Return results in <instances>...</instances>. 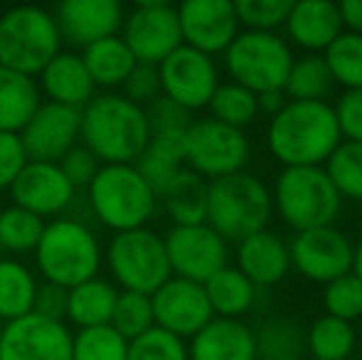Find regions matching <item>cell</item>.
I'll return each instance as SVG.
<instances>
[{
    "instance_id": "1",
    "label": "cell",
    "mask_w": 362,
    "mask_h": 360,
    "mask_svg": "<svg viewBox=\"0 0 362 360\" xmlns=\"http://www.w3.org/2000/svg\"><path fill=\"white\" fill-rule=\"evenodd\" d=\"M269 151L284 168L325 166L343 144L335 109L328 101H288L267 129Z\"/></svg>"
},
{
    "instance_id": "2",
    "label": "cell",
    "mask_w": 362,
    "mask_h": 360,
    "mask_svg": "<svg viewBox=\"0 0 362 360\" xmlns=\"http://www.w3.org/2000/svg\"><path fill=\"white\" fill-rule=\"evenodd\" d=\"M81 146L104 166H136L151 141L146 109L121 94L94 96L81 109Z\"/></svg>"
},
{
    "instance_id": "3",
    "label": "cell",
    "mask_w": 362,
    "mask_h": 360,
    "mask_svg": "<svg viewBox=\"0 0 362 360\" xmlns=\"http://www.w3.org/2000/svg\"><path fill=\"white\" fill-rule=\"evenodd\" d=\"M274 215L272 190L257 175L232 173L207 185V225L227 242L267 230Z\"/></svg>"
},
{
    "instance_id": "4",
    "label": "cell",
    "mask_w": 362,
    "mask_h": 360,
    "mask_svg": "<svg viewBox=\"0 0 362 360\" xmlns=\"http://www.w3.org/2000/svg\"><path fill=\"white\" fill-rule=\"evenodd\" d=\"M62 52V35L49 10L15 5L0 15V67L35 77Z\"/></svg>"
},
{
    "instance_id": "5",
    "label": "cell",
    "mask_w": 362,
    "mask_h": 360,
    "mask_svg": "<svg viewBox=\"0 0 362 360\" xmlns=\"http://www.w3.org/2000/svg\"><path fill=\"white\" fill-rule=\"evenodd\" d=\"M35 257L45 281L74 289L99 274L101 245L84 222L59 217L45 225Z\"/></svg>"
},
{
    "instance_id": "6",
    "label": "cell",
    "mask_w": 362,
    "mask_h": 360,
    "mask_svg": "<svg viewBox=\"0 0 362 360\" xmlns=\"http://www.w3.org/2000/svg\"><path fill=\"white\" fill-rule=\"evenodd\" d=\"M274 210L296 232L330 227L340 215L343 197L323 166L284 168L272 190Z\"/></svg>"
},
{
    "instance_id": "7",
    "label": "cell",
    "mask_w": 362,
    "mask_h": 360,
    "mask_svg": "<svg viewBox=\"0 0 362 360\" xmlns=\"http://www.w3.org/2000/svg\"><path fill=\"white\" fill-rule=\"evenodd\" d=\"M89 205L114 232L141 230L158 207V195L136 166H101L89 185Z\"/></svg>"
},
{
    "instance_id": "8",
    "label": "cell",
    "mask_w": 362,
    "mask_h": 360,
    "mask_svg": "<svg viewBox=\"0 0 362 360\" xmlns=\"http://www.w3.org/2000/svg\"><path fill=\"white\" fill-rule=\"evenodd\" d=\"M293 64L288 42L276 33H254L244 30L224 50V67L234 84L254 94L284 91Z\"/></svg>"
},
{
    "instance_id": "9",
    "label": "cell",
    "mask_w": 362,
    "mask_h": 360,
    "mask_svg": "<svg viewBox=\"0 0 362 360\" xmlns=\"http://www.w3.org/2000/svg\"><path fill=\"white\" fill-rule=\"evenodd\" d=\"M111 277L124 291L156 294L173 277L170 262L165 255V242L148 227L129 232H116L106 250Z\"/></svg>"
},
{
    "instance_id": "10",
    "label": "cell",
    "mask_w": 362,
    "mask_h": 360,
    "mask_svg": "<svg viewBox=\"0 0 362 360\" xmlns=\"http://www.w3.org/2000/svg\"><path fill=\"white\" fill-rule=\"evenodd\" d=\"M182 144H185V168L205 180L242 173L252 156V146L244 131L219 124L215 119L192 121L182 136Z\"/></svg>"
},
{
    "instance_id": "11",
    "label": "cell",
    "mask_w": 362,
    "mask_h": 360,
    "mask_svg": "<svg viewBox=\"0 0 362 360\" xmlns=\"http://www.w3.org/2000/svg\"><path fill=\"white\" fill-rule=\"evenodd\" d=\"M170 272L180 279L205 284L229 265V242L222 240L207 222L202 225H173L163 237Z\"/></svg>"
},
{
    "instance_id": "12",
    "label": "cell",
    "mask_w": 362,
    "mask_h": 360,
    "mask_svg": "<svg viewBox=\"0 0 362 360\" xmlns=\"http://www.w3.org/2000/svg\"><path fill=\"white\" fill-rule=\"evenodd\" d=\"M121 40L139 64H158L175 52L182 45L180 23H177V8L163 3V0H148L139 3L131 15L124 18V35Z\"/></svg>"
},
{
    "instance_id": "13",
    "label": "cell",
    "mask_w": 362,
    "mask_h": 360,
    "mask_svg": "<svg viewBox=\"0 0 362 360\" xmlns=\"http://www.w3.org/2000/svg\"><path fill=\"white\" fill-rule=\"evenodd\" d=\"M158 74H160L163 96H168L187 111L205 109L219 87L215 59L210 54L187 47V45H180L175 52L168 54L158 64Z\"/></svg>"
},
{
    "instance_id": "14",
    "label": "cell",
    "mask_w": 362,
    "mask_h": 360,
    "mask_svg": "<svg viewBox=\"0 0 362 360\" xmlns=\"http://www.w3.org/2000/svg\"><path fill=\"white\" fill-rule=\"evenodd\" d=\"M288 252L291 267H296L305 279L323 284V286L353 272L355 245L345 237V232L333 225L296 232Z\"/></svg>"
},
{
    "instance_id": "15",
    "label": "cell",
    "mask_w": 362,
    "mask_h": 360,
    "mask_svg": "<svg viewBox=\"0 0 362 360\" xmlns=\"http://www.w3.org/2000/svg\"><path fill=\"white\" fill-rule=\"evenodd\" d=\"M0 360H72V333L62 321L28 313L3 326Z\"/></svg>"
},
{
    "instance_id": "16",
    "label": "cell",
    "mask_w": 362,
    "mask_h": 360,
    "mask_svg": "<svg viewBox=\"0 0 362 360\" xmlns=\"http://www.w3.org/2000/svg\"><path fill=\"white\" fill-rule=\"evenodd\" d=\"M156 328L177 338H192L215 318L202 284L170 277L156 294H151Z\"/></svg>"
},
{
    "instance_id": "17",
    "label": "cell",
    "mask_w": 362,
    "mask_h": 360,
    "mask_svg": "<svg viewBox=\"0 0 362 360\" xmlns=\"http://www.w3.org/2000/svg\"><path fill=\"white\" fill-rule=\"evenodd\" d=\"M81 129V109L62 104H40L35 116L20 131V141L28 161L59 163L76 146Z\"/></svg>"
},
{
    "instance_id": "18",
    "label": "cell",
    "mask_w": 362,
    "mask_h": 360,
    "mask_svg": "<svg viewBox=\"0 0 362 360\" xmlns=\"http://www.w3.org/2000/svg\"><path fill=\"white\" fill-rule=\"evenodd\" d=\"M182 45L202 54H219L239 35V20L229 0H185L177 8Z\"/></svg>"
},
{
    "instance_id": "19",
    "label": "cell",
    "mask_w": 362,
    "mask_h": 360,
    "mask_svg": "<svg viewBox=\"0 0 362 360\" xmlns=\"http://www.w3.org/2000/svg\"><path fill=\"white\" fill-rule=\"evenodd\" d=\"M13 202L37 217L62 215L74 200V187L57 163L28 161L20 175L10 185Z\"/></svg>"
},
{
    "instance_id": "20",
    "label": "cell",
    "mask_w": 362,
    "mask_h": 360,
    "mask_svg": "<svg viewBox=\"0 0 362 360\" xmlns=\"http://www.w3.org/2000/svg\"><path fill=\"white\" fill-rule=\"evenodd\" d=\"M54 20L59 35L69 45L89 47L119 33L124 25V8L116 0H64Z\"/></svg>"
},
{
    "instance_id": "21",
    "label": "cell",
    "mask_w": 362,
    "mask_h": 360,
    "mask_svg": "<svg viewBox=\"0 0 362 360\" xmlns=\"http://www.w3.org/2000/svg\"><path fill=\"white\" fill-rule=\"evenodd\" d=\"M343 30L338 3H325V0L293 3L286 18L288 37L293 40V45L305 50V54H323Z\"/></svg>"
},
{
    "instance_id": "22",
    "label": "cell",
    "mask_w": 362,
    "mask_h": 360,
    "mask_svg": "<svg viewBox=\"0 0 362 360\" xmlns=\"http://www.w3.org/2000/svg\"><path fill=\"white\" fill-rule=\"evenodd\" d=\"M237 269L254 286H274L291 269L288 245L276 232H254L237 242Z\"/></svg>"
},
{
    "instance_id": "23",
    "label": "cell",
    "mask_w": 362,
    "mask_h": 360,
    "mask_svg": "<svg viewBox=\"0 0 362 360\" xmlns=\"http://www.w3.org/2000/svg\"><path fill=\"white\" fill-rule=\"evenodd\" d=\"M190 360H257L254 331L239 318H212L190 338Z\"/></svg>"
},
{
    "instance_id": "24",
    "label": "cell",
    "mask_w": 362,
    "mask_h": 360,
    "mask_svg": "<svg viewBox=\"0 0 362 360\" xmlns=\"http://www.w3.org/2000/svg\"><path fill=\"white\" fill-rule=\"evenodd\" d=\"M40 77H42V91L49 96L52 104L81 109L94 99V82L86 72L81 54L59 52L40 72Z\"/></svg>"
},
{
    "instance_id": "25",
    "label": "cell",
    "mask_w": 362,
    "mask_h": 360,
    "mask_svg": "<svg viewBox=\"0 0 362 360\" xmlns=\"http://www.w3.org/2000/svg\"><path fill=\"white\" fill-rule=\"evenodd\" d=\"M40 84L28 74L0 67V131L20 134L40 109Z\"/></svg>"
},
{
    "instance_id": "26",
    "label": "cell",
    "mask_w": 362,
    "mask_h": 360,
    "mask_svg": "<svg viewBox=\"0 0 362 360\" xmlns=\"http://www.w3.org/2000/svg\"><path fill=\"white\" fill-rule=\"evenodd\" d=\"M185 134H163L151 136L146 151L136 161V168L144 175V180L153 187L158 197L163 195L168 185L185 170Z\"/></svg>"
},
{
    "instance_id": "27",
    "label": "cell",
    "mask_w": 362,
    "mask_h": 360,
    "mask_svg": "<svg viewBox=\"0 0 362 360\" xmlns=\"http://www.w3.org/2000/svg\"><path fill=\"white\" fill-rule=\"evenodd\" d=\"M116 298H119V291H116L114 284L94 277L89 281L79 284V286L69 289L67 318L74 326H79V331L109 326L111 316H114Z\"/></svg>"
},
{
    "instance_id": "28",
    "label": "cell",
    "mask_w": 362,
    "mask_h": 360,
    "mask_svg": "<svg viewBox=\"0 0 362 360\" xmlns=\"http://www.w3.org/2000/svg\"><path fill=\"white\" fill-rule=\"evenodd\" d=\"M84 67L89 72L94 87H119L126 82V77L131 74V69L136 67V57L131 54V50L126 47V42L121 40V35L114 37H104L99 42L84 47Z\"/></svg>"
},
{
    "instance_id": "29",
    "label": "cell",
    "mask_w": 362,
    "mask_h": 360,
    "mask_svg": "<svg viewBox=\"0 0 362 360\" xmlns=\"http://www.w3.org/2000/svg\"><path fill=\"white\" fill-rule=\"evenodd\" d=\"M205 294L215 318H239L254 306L257 286L237 267H224L205 284Z\"/></svg>"
},
{
    "instance_id": "30",
    "label": "cell",
    "mask_w": 362,
    "mask_h": 360,
    "mask_svg": "<svg viewBox=\"0 0 362 360\" xmlns=\"http://www.w3.org/2000/svg\"><path fill=\"white\" fill-rule=\"evenodd\" d=\"M207 185H210V180L200 178L197 173L185 168L163 190L160 200L177 227L202 225L207 220Z\"/></svg>"
},
{
    "instance_id": "31",
    "label": "cell",
    "mask_w": 362,
    "mask_h": 360,
    "mask_svg": "<svg viewBox=\"0 0 362 360\" xmlns=\"http://www.w3.org/2000/svg\"><path fill=\"white\" fill-rule=\"evenodd\" d=\"M35 274L18 260H0V318L5 323L33 313L37 294Z\"/></svg>"
},
{
    "instance_id": "32",
    "label": "cell",
    "mask_w": 362,
    "mask_h": 360,
    "mask_svg": "<svg viewBox=\"0 0 362 360\" xmlns=\"http://www.w3.org/2000/svg\"><path fill=\"white\" fill-rule=\"evenodd\" d=\"M333 87L335 82L323 54H303L293 57L284 94L288 101H328Z\"/></svg>"
},
{
    "instance_id": "33",
    "label": "cell",
    "mask_w": 362,
    "mask_h": 360,
    "mask_svg": "<svg viewBox=\"0 0 362 360\" xmlns=\"http://www.w3.org/2000/svg\"><path fill=\"white\" fill-rule=\"evenodd\" d=\"M355 343H358V336H355L353 323L340 321L328 313L315 318L305 333V346L313 360H348L353 358Z\"/></svg>"
},
{
    "instance_id": "34",
    "label": "cell",
    "mask_w": 362,
    "mask_h": 360,
    "mask_svg": "<svg viewBox=\"0 0 362 360\" xmlns=\"http://www.w3.org/2000/svg\"><path fill=\"white\" fill-rule=\"evenodd\" d=\"M257 343V360H284L300 358L305 346V333L291 318H272L262 323L259 331H254Z\"/></svg>"
},
{
    "instance_id": "35",
    "label": "cell",
    "mask_w": 362,
    "mask_h": 360,
    "mask_svg": "<svg viewBox=\"0 0 362 360\" xmlns=\"http://www.w3.org/2000/svg\"><path fill=\"white\" fill-rule=\"evenodd\" d=\"M323 59L335 84L345 87V91L362 89V35L343 30L323 52Z\"/></svg>"
},
{
    "instance_id": "36",
    "label": "cell",
    "mask_w": 362,
    "mask_h": 360,
    "mask_svg": "<svg viewBox=\"0 0 362 360\" xmlns=\"http://www.w3.org/2000/svg\"><path fill=\"white\" fill-rule=\"evenodd\" d=\"M207 106H210V111H212V119L239 131H242L244 126H249L259 116L257 94L234 82H224V84L219 82V87L215 94H212Z\"/></svg>"
},
{
    "instance_id": "37",
    "label": "cell",
    "mask_w": 362,
    "mask_h": 360,
    "mask_svg": "<svg viewBox=\"0 0 362 360\" xmlns=\"http://www.w3.org/2000/svg\"><path fill=\"white\" fill-rule=\"evenodd\" d=\"M323 168L340 197L362 202V144L343 141L325 161Z\"/></svg>"
},
{
    "instance_id": "38",
    "label": "cell",
    "mask_w": 362,
    "mask_h": 360,
    "mask_svg": "<svg viewBox=\"0 0 362 360\" xmlns=\"http://www.w3.org/2000/svg\"><path fill=\"white\" fill-rule=\"evenodd\" d=\"M45 220L18 205L0 210V247L8 252H35Z\"/></svg>"
},
{
    "instance_id": "39",
    "label": "cell",
    "mask_w": 362,
    "mask_h": 360,
    "mask_svg": "<svg viewBox=\"0 0 362 360\" xmlns=\"http://www.w3.org/2000/svg\"><path fill=\"white\" fill-rule=\"evenodd\" d=\"M111 328H114L119 336H124L126 341H134V338L144 336L146 331H151L156 326L153 321V303L151 296L146 294H134V291H121L116 298L114 316H111Z\"/></svg>"
},
{
    "instance_id": "40",
    "label": "cell",
    "mask_w": 362,
    "mask_h": 360,
    "mask_svg": "<svg viewBox=\"0 0 362 360\" xmlns=\"http://www.w3.org/2000/svg\"><path fill=\"white\" fill-rule=\"evenodd\" d=\"M129 341L111 326L84 328L72 336V360H126Z\"/></svg>"
},
{
    "instance_id": "41",
    "label": "cell",
    "mask_w": 362,
    "mask_h": 360,
    "mask_svg": "<svg viewBox=\"0 0 362 360\" xmlns=\"http://www.w3.org/2000/svg\"><path fill=\"white\" fill-rule=\"evenodd\" d=\"M293 8V0H239L234 3L239 28L254 30V33H274L276 28L286 25V18Z\"/></svg>"
},
{
    "instance_id": "42",
    "label": "cell",
    "mask_w": 362,
    "mask_h": 360,
    "mask_svg": "<svg viewBox=\"0 0 362 360\" xmlns=\"http://www.w3.org/2000/svg\"><path fill=\"white\" fill-rule=\"evenodd\" d=\"M323 303L328 316L340 318V321H358L362 318V281L353 272L338 277L335 281L325 284Z\"/></svg>"
},
{
    "instance_id": "43",
    "label": "cell",
    "mask_w": 362,
    "mask_h": 360,
    "mask_svg": "<svg viewBox=\"0 0 362 360\" xmlns=\"http://www.w3.org/2000/svg\"><path fill=\"white\" fill-rule=\"evenodd\" d=\"M126 360H190L187 346L182 338L153 326L144 336L129 343V358Z\"/></svg>"
},
{
    "instance_id": "44",
    "label": "cell",
    "mask_w": 362,
    "mask_h": 360,
    "mask_svg": "<svg viewBox=\"0 0 362 360\" xmlns=\"http://www.w3.org/2000/svg\"><path fill=\"white\" fill-rule=\"evenodd\" d=\"M146 119L151 126V136H163V134H185L190 129L192 119L190 111L182 109L180 104L170 101L168 96H158L156 101H151L146 109Z\"/></svg>"
},
{
    "instance_id": "45",
    "label": "cell",
    "mask_w": 362,
    "mask_h": 360,
    "mask_svg": "<svg viewBox=\"0 0 362 360\" xmlns=\"http://www.w3.org/2000/svg\"><path fill=\"white\" fill-rule=\"evenodd\" d=\"M121 87L126 91V99H131L139 106L151 104V101H156L163 94L160 74H158V67H153V64H136Z\"/></svg>"
},
{
    "instance_id": "46",
    "label": "cell",
    "mask_w": 362,
    "mask_h": 360,
    "mask_svg": "<svg viewBox=\"0 0 362 360\" xmlns=\"http://www.w3.org/2000/svg\"><path fill=\"white\" fill-rule=\"evenodd\" d=\"M57 166L62 168V173L67 175V180L72 182L74 190L76 187H89L91 180L96 178V173H99V168H101L99 158H96L86 146H74Z\"/></svg>"
},
{
    "instance_id": "47",
    "label": "cell",
    "mask_w": 362,
    "mask_h": 360,
    "mask_svg": "<svg viewBox=\"0 0 362 360\" xmlns=\"http://www.w3.org/2000/svg\"><path fill=\"white\" fill-rule=\"evenodd\" d=\"M333 109L343 141L362 144V89L343 91V96H340Z\"/></svg>"
},
{
    "instance_id": "48",
    "label": "cell",
    "mask_w": 362,
    "mask_h": 360,
    "mask_svg": "<svg viewBox=\"0 0 362 360\" xmlns=\"http://www.w3.org/2000/svg\"><path fill=\"white\" fill-rule=\"evenodd\" d=\"M25 163H28V156H25L20 136L0 131V192L10 190L20 170L25 168Z\"/></svg>"
},
{
    "instance_id": "49",
    "label": "cell",
    "mask_w": 362,
    "mask_h": 360,
    "mask_svg": "<svg viewBox=\"0 0 362 360\" xmlns=\"http://www.w3.org/2000/svg\"><path fill=\"white\" fill-rule=\"evenodd\" d=\"M67 294L69 289H62L57 284H40L37 294H35V306L33 313L45 318H52V321H62L67 316Z\"/></svg>"
},
{
    "instance_id": "50",
    "label": "cell",
    "mask_w": 362,
    "mask_h": 360,
    "mask_svg": "<svg viewBox=\"0 0 362 360\" xmlns=\"http://www.w3.org/2000/svg\"><path fill=\"white\" fill-rule=\"evenodd\" d=\"M340 20H343V28L348 33L362 35V0H345L338 5Z\"/></svg>"
},
{
    "instance_id": "51",
    "label": "cell",
    "mask_w": 362,
    "mask_h": 360,
    "mask_svg": "<svg viewBox=\"0 0 362 360\" xmlns=\"http://www.w3.org/2000/svg\"><path fill=\"white\" fill-rule=\"evenodd\" d=\"M257 104H259V111H264V114H269V116H276L279 111L288 104V99L284 91H267V94L257 96Z\"/></svg>"
},
{
    "instance_id": "52",
    "label": "cell",
    "mask_w": 362,
    "mask_h": 360,
    "mask_svg": "<svg viewBox=\"0 0 362 360\" xmlns=\"http://www.w3.org/2000/svg\"><path fill=\"white\" fill-rule=\"evenodd\" d=\"M353 274L362 281V237H360L358 245H355V252H353Z\"/></svg>"
},
{
    "instance_id": "53",
    "label": "cell",
    "mask_w": 362,
    "mask_h": 360,
    "mask_svg": "<svg viewBox=\"0 0 362 360\" xmlns=\"http://www.w3.org/2000/svg\"><path fill=\"white\" fill-rule=\"evenodd\" d=\"M284 360H303V358H284Z\"/></svg>"
},
{
    "instance_id": "54",
    "label": "cell",
    "mask_w": 362,
    "mask_h": 360,
    "mask_svg": "<svg viewBox=\"0 0 362 360\" xmlns=\"http://www.w3.org/2000/svg\"><path fill=\"white\" fill-rule=\"evenodd\" d=\"M0 15H3V5H0Z\"/></svg>"
},
{
    "instance_id": "55",
    "label": "cell",
    "mask_w": 362,
    "mask_h": 360,
    "mask_svg": "<svg viewBox=\"0 0 362 360\" xmlns=\"http://www.w3.org/2000/svg\"><path fill=\"white\" fill-rule=\"evenodd\" d=\"M348 360H360V358H348Z\"/></svg>"
}]
</instances>
